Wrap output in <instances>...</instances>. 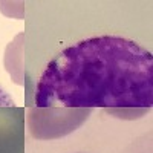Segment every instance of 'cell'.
Wrapping results in <instances>:
<instances>
[{"label":"cell","mask_w":153,"mask_h":153,"mask_svg":"<svg viewBox=\"0 0 153 153\" xmlns=\"http://www.w3.org/2000/svg\"><path fill=\"white\" fill-rule=\"evenodd\" d=\"M35 104L48 107L138 109L153 104L152 52L120 35H97L65 48L37 84Z\"/></svg>","instance_id":"6da1fadb"},{"label":"cell","mask_w":153,"mask_h":153,"mask_svg":"<svg viewBox=\"0 0 153 153\" xmlns=\"http://www.w3.org/2000/svg\"><path fill=\"white\" fill-rule=\"evenodd\" d=\"M121 153H153V143H152V132L139 136L127 146Z\"/></svg>","instance_id":"7a4b0ae2"}]
</instances>
